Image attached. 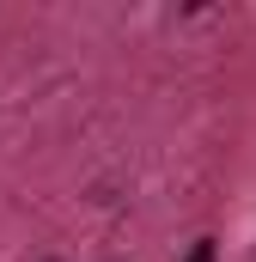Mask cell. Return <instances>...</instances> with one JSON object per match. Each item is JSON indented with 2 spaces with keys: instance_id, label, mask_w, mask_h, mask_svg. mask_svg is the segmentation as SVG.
I'll return each mask as SVG.
<instances>
[{
  "instance_id": "1",
  "label": "cell",
  "mask_w": 256,
  "mask_h": 262,
  "mask_svg": "<svg viewBox=\"0 0 256 262\" xmlns=\"http://www.w3.org/2000/svg\"><path fill=\"white\" fill-rule=\"evenodd\" d=\"M189 262H214V238H201V244H195V256Z\"/></svg>"
}]
</instances>
